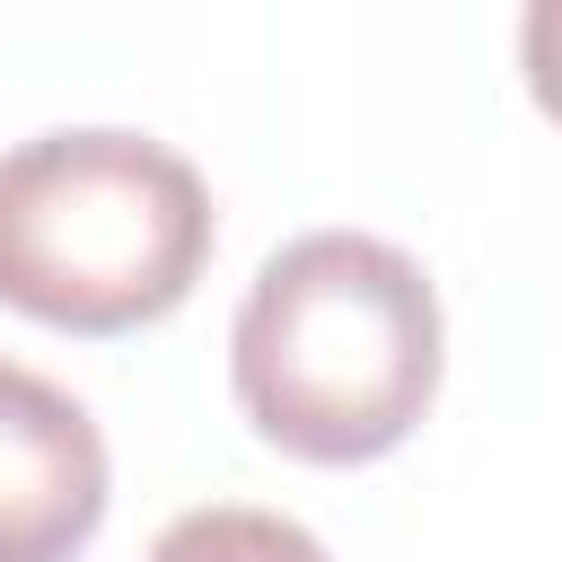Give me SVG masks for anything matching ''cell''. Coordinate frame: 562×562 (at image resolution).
Masks as SVG:
<instances>
[{"label":"cell","instance_id":"obj_4","mask_svg":"<svg viewBox=\"0 0 562 562\" xmlns=\"http://www.w3.org/2000/svg\"><path fill=\"white\" fill-rule=\"evenodd\" d=\"M140 562H334L299 518L281 509H255V501H211V509H184L158 527V544Z\"/></svg>","mask_w":562,"mask_h":562},{"label":"cell","instance_id":"obj_1","mask_svg":"<svg viewBox=\"0 0 562 562\" xmlns=\"http://www.w3.org/2000/svg\"><path fill=\"white\" fill-rule=\"evenodd\" d=\"M448 316L395 237L307 228L263 255L228 325V386L263 448L299 465H369L404 448L439 395Z\"/></svg>","mask_w":562,"mask_h":562},{"label":"cell","instance_id":"obj_3","mask_svg":"<svg viewBox=\"0 0 562 562\" xmlns=\"http://www.w3.org/2000/svg\"><path fill=\"white\" fill-rule=\"evenodd\" d=\"M114 457L97 413L26 360H0V562H70L105 527Z\"/></svg>","mask_w":562,"mask_h":562},{"label":"cell","instance_id":"obj_2","mask_svg":"<svg viewBox=\"0 0 562 562\" xmlns=\"http://www.w3.org/2000/svg\"><path fill=\"white\" fill-rule=\"evenodd\" d=\"M211 237V184L158 132L61 123L0 149V307L53 334H132L176 316Z\"/></svg>","mask_w":562,"mask_h":562}]
</instances>
